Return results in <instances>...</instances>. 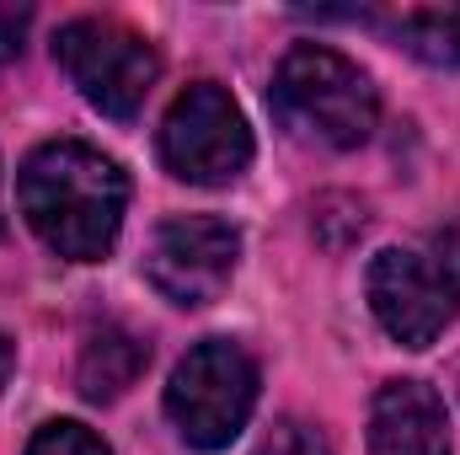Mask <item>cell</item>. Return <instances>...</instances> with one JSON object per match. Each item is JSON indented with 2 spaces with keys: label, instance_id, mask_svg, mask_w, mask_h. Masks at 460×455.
Instances as JSON below:
<instances>
[{
  "label": "cell",
  "instance_id": "obj_1",
  "mask_svg": "<svg viewBox=\"0 0 460 455\" xmlns=\"http://www.w3.org/2000/svg\"><path fill=\"white\" fill-rule=\"evenodd\" d=\"M16 204L49 252L70 263H97L123 230L128 177L113 156L86 139H49L16 172Z\"/></svg>",
  "mask_w": 460,
  "mask_h": 455
},
{
  "label": "cell",
  "instance_id": "obj_2",
  "mask_svg": "<svg viewBox=\"0 0 460 455\" xmlns=\"http://www.w3.org/2000/svg\"><path fill=\"white\" fill-rule=\"evenodd\" d=\"M268 103H273V118L295 139H311V145H327V150L364 145L380 123L375 81L348 54L322 49V43H300L279 59Z\"/></svg>",
  "mask_w": 460,
  "mask_h": 455
},
{
  "label": "cell",
  "instance_id": "obj_3",
  "mask_svg": "<svg viewBox=\"0 0 460 455\" xmlns=\"http://www.w3.org/2000/svg\"><path fill=\"white\" fill-rule=\"evenodd\" d=\"M257 407V359L235 338H204L166 386V418L193 451H226Z\"/></svg>",
  "mask_w": 460,
  "mask_h": 455
},
{
  "label": "cell",
  "instance_id": "obj_4",
  "mask_svg": "<svg viewBox=\"0 0 460 455\" xmlns=\"http://www.w3.org/2000/svg\"><path fill=\"white\" fill-rule=\"evenodd\" d=\"M369 311L402 348H429L460 317V252L385 246L369 263Z\"/></svg>",
  "mask_w": 460,
  "mask_h": 455
},
{
  "label": "cell",
  "instance_id": "obj_5",
  "mask_svg": "<svg viewBox=\"0 0 460 455\" xmlns=\"http://www.w3.org/2000/svg\"><path fill=\"white\" fill-rule=\"evenodd\" d=\"M54 59L70 76V86L97 108L102 118H134L145 108L161 59L150 38L123 27L113 16H75L54 32Z\"/></svg>",
  "mask_w": 460,
  "mask_h": 455
},
{
  "label": "cell",
  "instance_id": "obj_6",
  "mask_svg": "<svg viewBox=\"0 0 460 455\" xmlns=\"http://www.w3.org/2000/svg\"><path fill=\"white\" fill-rule=\"evenodd\" d=\"M161 166L199 188H226L252 166V129L226 86L199 81L161 118Z\"/></svg>",
  "mask_w": 460,
  "mask_h": 455
},
{
  "label": "cell",
  "instance_id": "obj_7",
  "mask_svg": "<svg viewBox=\"0 0 460 455\" xmlns=\"http://www.w3.org/2000/svg\"><path fill=\"white\" fill-rule=\"evenodd\" d=\"M241 263V230L220 215H172L145 246V279L172 306H209Z\"/></svg>",
  "mask_w": 460,
  "mask_h": 455
},
{
  "label": "cell",
  "instance_id": "obj_8",
  "mask_svg": "<svg viewBox=\"0 0 460 455\" xmlns=\"http://www.w3.org/2000/svg\"><path fill=\"white\" fill-rule=\"evenodd\" d=\"M369 455H456L445 397L429 380H385L369 407Z\"/></svg>",
  "mask_w": 460,
  "mask_h": 455
},
{
  "label": "cell",
  "instance_id": "obj_9",
  "mask_svg": "<svg viewBox=\"0 0 460 455\" xmlns=\"http://www.w3.org/2000/svg\"><path fill=\"white\" fill-rule=\"evenodd\" d=\"M150 364V348L134 338L128 327H102V333H92L86 348H81V364H75V386H81V397L86 402H118L134 380H139V370Z\"/></svg>",
  "mask_w": 460,
  "mask_h": 455
},
{
  "label": "cell",
  "instance_id": "obj_10",
  "mask_svg": "<svg viewBox=\"0 0 460 455\" xmlns=\"http://www.w3.org/2000/svg\"><path fill=\"white\" fill-rule=\"evenodd\" d=\"M402 49L429 65H460V11H412L396 27Z\"/></svg>",
  "mask_w": 460,
  "mask_h": 455
},
{
  "label": "cell",
  "instance_id": "obj_11",
  "mask_svg": "<svg viewBox=\"0 0 460 455\" xmlns=\"http://www.w3.org/2000/svg\"><path fill=\"white\" fill-rule=\"evenodd\" d=\"M27 455H113V451H108V445H102V434H92L86 424L59 418V424H43V429L32 434Z\"/></svg>",
  "mask_w": 460,
  "mask_h": 455
},
{
  "label": "cell",
  "instance_id": "obj_12",
  "mask_svg": "<svg viewBox=\"0 0 460 455\" xmlns=\"http://www.w3.org/2000/svg\"><path fill=\"white\" fill-rule=\"evenodd\" d=\"M257 455H332V445H327V434H322L316 424H305V418H279V424L262 434Z\"/></svg>",
  "mask_w": 460,
  "mask_h": 455
},
{
  "label": "cell",
  "instance_id": "obj_13",
  "mask_svg": "<svg viewBox=\"0 0 460 455\" xmlns=\"http://www.w3.org/2000/svg\"><path fill=\"white\" fill-rule=\"evenodd\" d=\"M11 359H16V353H11V343H5V333H0V386L11 380Z\"/></svg>",
  "mask_w": 460,
  "mask_h": 455
},
{
  "label": "cell",
  "instance_id": "obj_14",
  "mask_svg": "<svg viewBox=\"0 0 460 455\" xmlns=\"http://www.w3.org/2000/svg\"><path fill=\"white\" fill-rule=\"evenodd\" d=\"M0 236H5V215H0Z\"/></svg>",
  "mask_w": 460,
  "mask_h": 455
}]
</instances>
